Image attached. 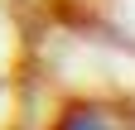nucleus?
Instances as JSON below:
<instances>
[{
	"label": "nucleus",
	"mask_w": 135,
	"mask_h": 130,
	"mask_svg": "<svg viewBox=\"0 0 135 130\" xmlns=\"http://www.w3.org/2000/svg\"><path fill=\"white\" fill-rule=\"evenodd\" d=\"M53 130H121V121L106 106H68Z\"/></svg>",
	"instance_id": "obj_1"
}]
</instances>
